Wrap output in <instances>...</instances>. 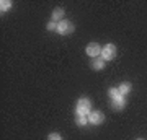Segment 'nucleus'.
<instances>
[{"label": "nucleus", "mask_w": 147, "mask_h": 140, "mask_svg": "<svg viewBox=\"0 0 147 140\" xmlns=\"http://www.w3.org/2000/svg\"><path fill=\"white\" fill-rule=\"evenodd\" d=\"M92 113V103L88 98H80L75 106V116H88Z\"/></svg>", "instance_id": "obj_1"}, {"label": "nucleus", "mask_w": 147, "mask_h": 140, "mask_svg": "<svg viewBox=\"0 0 147 140\" xmlns=\"http://www.w3.org/2000/svg\"><path fill=\"white\" fill-rule=\"evenodd\" d=\"M116 54H118V49H116V46L111 44V42L101 47V57L105 59L106 62H108V60H113V59L116 57Z\"/></svg>", "instance_id": "obj_2"}, {"label": "nucleus", "mask_w": 147, "mask_h": 140, "mask_svg": "<svg viewBox=\"0 0 147 140\" xmlns=\"http://www.w3.org/2000/svg\"><path fill=\"white\" fill-rule=\"evenodd\" d=\"M74 31H75V26H74V23H70V21L62 20V21L57 23V33L59 34L65 36V34H72Z\"/></svg>", "instance_id": "obj_3"}, {"label": "nucleus", "mask_w": 147, "mask_h": 140, "mask_svg": "<svg viewBox=\"0 0 147 140\" xmlns=\"http://www.w3.org/2000/svg\"><path fill=\"white\" fill-rule=\"evenodd\" d=\"M87 117H88V124L92 125H100L105 122V114L101 111H92Z\"/></svg>", "instance_id": "obj_4"}, {"label": "nucleus", "mask_w": 147, "mask_h": 140, "mask_svg": "<svg viewBox=\"0 0 147 140\" xmlns=\"http://www.w3.org/2000/svg\"><path fill=\"white\" fill-rule=\"evenodd\" d=\"M85 52H87L92 59L100 57L101 56V46L98 44V42H88L87 47H85Z\"/></svg>", "instance_id": "obj_5"}, {"label": "nucleus", "mask_w": 147, "mask_h": 140, "mask_svg": "<svg viewBox=\"0 0 147 140\" xmlns=\"http://www.w3.org/2000/svg\"><path fill=\"white\" fill-rule=\"evenodd\" d=\"M111 108H113V111H123V109L126 108V99H124V96L111 99Z\"/></svg>", "instance_id": "obj_6"}, {"label": "nucleus", "mask_w": 147, "mask_h": 140, "mask_svg": "<svg viewBox=\"0 0 147 140\" xmlns=\"http://www.w3.org/2000/svg\"><path fill=\"white\" fill-rule=\"evenodd\" d=\"M105 65H106V60L101 57V56H100V57L92 59V62H90V67L93 68V70H103Z\"/></svg>", "instance_id": "obj_7"}, {"label": "nucleus", "mask_w": 147, "mask_h": 140, "mask_svg": "<svg viewBox=\"0 0 147 140\" xmlns=\"http://www.w3.org/2000/svg\"><path fill=\"white\" fill-rule=\"evenodd\" d=\"M64 15H65V10L61 8V7H56V8L53 10V13H51V20L56 21V23H59V21L64 20Z\"/></svg>", "instance_id": "obj_8"}, {"label": "nucleus", "mask_w": 147, "mask_h": 140, "mask_svg": "<svg viewBox=\"0 0 147 140\" xmlns=\"http://www.w3.org/2000/svg\"><path fill=\"white\" fill-rule=\"evenodd\" d=\"M118 90H119V93L123 94V96H124V94H127V93H131V90H132V85L129 82H123L119 85V86H118Z\"/></svg>", "instance_id": "obj_9"}, {"label": "nucleus", "mask_w": 147, "mask_h": 140, "mask_svg": "<svg viewBox=\"0 0 147 140\" xmlns=\"http://www.w3.org/2000/svg\"><path fill=\"white\" fill-rule=\"evenodd\" d=\"M75 124L79 127H84V125L88 124V117L87 116H75Z\"/></svg>", "instance_id": "obj_10"}, {"label": "nucleus", "mask_w": 147, "mask_h": 140, "mask_svg": "<svg viewBox=\"0 0 147 140\" xmlns=\"http://www.w3.org/2000/svg\"><path fill=\"white\" fill-rule=\"evenodd\" d=\"M11 5H13V2H11V0H2V2H0L2 13H3V11H8V10L11 8Z\"/></svg>", "instance_id": "obj_11"}, {"label": "nucleus", "mask_w": 147, "mask_h": 140, "mask_svg": "<svg viewBox=\"0 0 147 140\" xmlns=\"http://www.w3.org/2000/svg\"><path fill=\"white\" fill-rule=\"evenodd\" d=\"M108 94H110L111 99H116V98H119V96H123L118 88H110V90H108Z\"/></svg>", "instance_id": "obj_12"}, {"label": "nucleus", "mask_w": 147, "mask_h": 140, "mask_svg": "<svg viewBox=\"0 0 147 140\" xmlns=\"http://www.w3.org/2000/svg\"><path fill=\"white\" fill-rule=\"evenodd\" d=\"M46 29H47V31H57V23L51 20V21L46 25Z\"/></svg>", "instance_id": "obj_13"}, {"label": "nucleus", "mask_w": 147, "mask_h": 140, "mask_svg": "<svg viewBox=\"0 0 147 140\" xmlns=\"http://www.w3.org/2000/svg\"><path fill=\"white\" fill-rule=\"evenodd\" d=\"M47 140H62V137H61V134H57V132H53V134L47 135Z\"/></svg>", "instance_id": "obj_14"}, {"label": "nucleus", "mask_w": 147, "mask_h": 140, "mask_svg": "<svg viewBox=\"0 0 147 140\" xmlns=\"http://www.w3.org/2000/svg\"><path fill=\"white\" fill-rule=\"evenodd\" d=\"M137 140H144V139H137Z\"/></svg>", "instance_id": "obj_15"}]
</instances>
